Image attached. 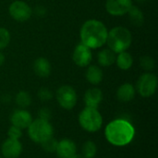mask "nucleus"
Wrapping results in <instances>:
<instances>
[{
  "instance_id": "f03ea898",
  "label": "nucleus",
  "mask_w": 158,
  "mask_h": 158,
  "mask_svg": "<svg viewBox=\"0 0 158 158\" xmlns=\"http://www.w3.org/2000/svg\"><path fill=\"white\" fill-rule=\"evenodd\" d=\"M108 30L101 20L91 19L86 20L81 27V43L90 49H98L106 43Z\"/></svg>"
},
{
  "instance_id": "9d476101",
  "label": "nucleus",
  "mask_w": 158,
  "mask_h": 158,
  "mask_svg": "<svg viewBox=\"0 0 158 158\" xmlns=\"http://www.w3.org/2000/svg\"><path fill=\"white\" fill-rule=\"evenodd\" d=\"M133 6L132 0H106V12L114 17H121L130 11Z\"/></svg>"
},
{
  "instance_id": "f257e3e1",
  "label": "nucleus",
  "mask_w": 158,
  "mask_h": 158,
  "mask_svg": "<svg viewBox=\"0 0 158 158\" xmlns=\"http://www.w3.org/2000/svg\"><path fill=\"white\" fill-rule=\"evenodd\" d=\"M134 136L135 129L133 125L123 118L110 121L105 128V137L113 146H127L133 141Z\"/></svg>"
},
{
  "instance_id": "aec40b11",
  "label": "nucleus",
  "mask_w": 158,
  "mask_h": 158,
  "mask_svg": "<svg viewBox=\"0 0 158 158\" xmlns=\"http://www.w3.org/2000/svg\"><path fill=\"white\" fill-rule=\"evenodd\" d=\"M129 14V18H130V20L131 22V24H133L134 26H137V27H140L143 24L144 22V16H143V11L135 6H132L130 9V11L128 12Z\"/></svg>"
},
{
  "instance_id": "9b49d317",
  "label": "nucleus",
  "mask_w": 158,
  "mask_h": 158,
  "mask_svg": "<svg viewBox=\"0 0 158 158\" xmlns=\"http://www.w3.org/2000/svg\"><path fill=\"white\" fill-rule=\"evenodd\" d=\"M22 150V143L19 140L6 138L1 145V156L3 158H19Z\"/></svg>"
},
{
  "instance_id": "7c9ffc66",
  "label": "nucleus",
  "mask_w": 158,
  "mask_h": 158,
  "mask_svg": "<svg viewBox=\"0 0 158 158\" xmlns=\"http://www.w3.org/2000/svg\"><path fill=\"white\" fill-rule=\"evenodd\" d=\"M0 158H3L2 157V156H1V154H0Z\"/></svg>"
},
{
  "instance_id": "f3484780",
  "label": "nucleus",
  "mask_w": 158,
  "mask_h": 158,
  "mask_svg": "<svg viewBox=\"0 0 158 158\" xmlns=\"http://www.w3.org/2000/svg\"><path fill=\"white\" fill-rule=\"evenodd\" d=\"M85 78L92 85H98L102 82L104 73L102 69L96 65H89L85 71Z\"/></svg>"
},
{
  "instance_id": "cd10ccee",
  "label": "nucleus",
  "mask_w": 158,
  "mask_h": 158,
  "mask_svg": "<svg viewBox=\"0 0 158 158\" xmlns=\"http://www.w3.org/2000/svg\"><path fill=\"white\" fill-rule=\"evenodd\" d=\"M38 118L44 120L50 121L52 118V112L48 107H43L38 111Z\"/></svg>"
},
{
  "instance_id": "4468645a",
  "label": "nucleus",
  "mask_w": 158,
  "mask_h": 158,
  "mask_svg": "<svg viewBox=\"0 0 158 158\" xmlns=\"http://www.w3.org/2000/svg\"><path fill=\"white\" fill-rule=\"evenodd\" d=\"M103 97L104 95L102 90L97 87H93L89 88L85 92L83 96V102L85 104V106L98 108V106L103 101Z\"/></svg>"
},
{
  "instance_id": "f8f14e48",
  "label": "nucleus",
  "mask_w": 158,
  "mask_h": 158,
  "mask_svg": "<svg viewBox=\"0 0 158 158\" xmlns=\"http://www.w3.org/2000/svg\"><path fill=\"white\" fill-rule=\"evenodd\" d=\"M9 120L11 125L18 127L23 131L30 126V124L33 119H32V116L28 110L23 108H18L11 113L9 117Z\"/></svg>"
},
{
  "instance_id": "a211bd4d",
  "label": "nucleus",
  "mask_w": 158,
  "mask_h": 158,
  "mask_svg": "<svg viewBox=\"0 0 158 158\" xmlns=\"http://www.w3.org/2000/svg\"><path fill=\"white\" fill-rule=\"evenodd\" d=\"M117 54L109 48H105L97 54V62L101 67H111L116 63Z\"/></svg>"
},
{
  "instance_id": "6e6552de",
  "label": "nucleus",
  "mask_w": 158,
  "mask_h": 158,
  "mask_svg": "<svg viewBox=\"0 0 158 158\" xmlns=\"http://www.w3.org/2000/svg\"><path fill=\"white\" fill-rule=\"evenodd\" d=\"M8 13L10 17L18 22H25L32 15L31 7L24 1L15 0L8 6Z\"/></svg>"
},
{
  "instance_id": "dca6fc26",
  "label": "nucleus",
  "mask_w": 158,
  "mask_h": 158,
  "mask_svg": "<svg viewBox=\"0 0 158 158\" xmlns=\"http://www.w3.org/2000/svg\"><path fill=\"white\" fill-rule=\"evenodd\" d=\"M34 73L40 78H47L51 74V64L49 60L44 56L36 58L32 66Z\"/></svg>"
},
{
  "instance_id": "2eb2a0df",
  "label": "nucleus",
  "mask_w": 158,
  "mask_h": 158,
  "mask_svg": "<svg viewBox=\"0 0 158 158\" xmlns=\"http://www.w3.org/2000/svg\"><path fill=\"white\" fill-rule=\"evenodd\" d=\"M116 94H117V98L118 101L123 102V103L131 102L134 99L136 95L135 86L131 83L125 82L118 88Z\"/></svg>"
},
{
  "instance_id": "412c9836",
  "label": "nucleus",
  "mask_w": 158,
  "mask_h": 158,
  "mask_svg": "<svg viewBox=\"0 0 158 158\" xmlns=\"http://www.w3.org/2000/svg\"><path fill=\"white\" fill-rule=\"evenodd\" d=\"M15 103L19 108L26 109L31 104V96L26 91H19L15 96Z\"/></svg>"
},
{
  "instance_id": "c85d7f7f",
  "label": "nucleus",
  "mask_w": 158,
  "mask_h": 158,
  "mask_svg": "<svg viewBox=\"0 0 158 158\" xmlns=\"http://www.w3.org/2000/svg\"><path fill=\"white\" fill-rule=\"evenodd\" d=\"M5 59H6L5 55L0 51V67H2V66L4 65V63H5Z\"/></svg>"
},
{
  "instance_id": "4be33fe9",
  "label": "nucleus",
  "mask_w": 158,
  "mask_h": 158,
  "mask_svg": "<svg viewBox=\"0 0 158 158\" xmlns=\"http://www.w3.org/2000/svg\"><path fill=\"white\" fill-rule=\"evenodd\" d=\"M97 154V145L94 141H86L81 147V156L84 158H94Z\"/></svg>"
},
{
  "instance_id": "a878e982",
  "label": "nucleus",
  "mask_w": 158,
  "mask_h": 158,
  "mask_svg": "<svg viewBox=\"0 0 158 158\" xmlns=\"http://www.w3.org/2000/svg\"><path fill=\"white\" fill-rule=\"evenodd\" d=\"M37 96H38V98L42 102H48V101H50V100L53 99L54 94H53V92L49 88H47V87H42V88H40L38 90Z\"/></svg>"
},
{
  "instance_id": "6ab92c4d",
  "label": "nucleus",
  "mask_w": 158,
  "mask_h": 158,
  "mask_svg": "<svg viewBox=\"0 0 158 158\" xmlns=\"http://www.w3.org/2000/svg\"><path fill=\"white\" fill-rule=\"evenodd\" d=\"M116 64H117V66H118V68L119 69H121V70H128L133 65V57L127 51L120 52V53L117 54Z\"/></svg>"
},
{
  "instance_id": "423d86ee",
  "label": "nucleus",
  "mask_w": 158,
  "mask_h": 158,
  "mask_svg": "<svg viewBox=\"0 0 158 158\" xmlns=\"http://www.w3.org/2000/svg\"><path fill=\"white\" fill-rule=\"evenodd\" d=\"M157 77L151 72L142 74L136 82V92L144 98L153 96L157 89Z\"/></svg>"
},
{
  "instance_id": "39448f33",
  "label": "nucleus",
  "mask_w": 158,
  "mask_h": 158,
  "mask_svg": "<svg viewBox=\"0 0 158 158\" xmlns=\"http://www.w3.org/2000/svg\"><path fill=\"white\" fill-rule=\"evenodd\" d=\"M30 139L35 143H42L45 140L54 136V128L50 121L37 118L33 119L27 128Z\"/></svg>"
},
{
  "instance_id": "20e7f679",
  "label": "nucleus",
  "mask_w": 158,
  "mask_h": 158,
  "mask_svg": "<svg viewBox=\"0 0 158 158\" xmlns=\"http://www.w3.org/2000/svg\"><path fill=\"white\" fill-rule=\"evenodd\" d=\"M78 121L81 128L90 133L98 131L103 126V117L98 108L85 106L79 114Z\"/></svg>"
},
{
  "instance_id": "0eeeda50",
  "label": "nucleus",
  "mask_w": 158,
  "mask_h": 158,
  "mask_svg": "<svg viewBox=\"0 0 158 158\" xmlns=\"http://www.w3.org/2000/svg\"><path fill=\"white\" fill-rule=\"evenodd\" d=\"M56 99L60 107L65 110H71L77 104L78 96L75 89L72 86L62 85L56 90Z\"/></svg>"
},
{
  "instance_id": "c756f323",
  "label": "nucleus",
  "mask_w": 158,
  "mask_h": 158,
  "mask_svg": "<svg viewBox=\"0 0 158 158\" xmlns=\"http://www.w3.org/2000/svg\"><path fill=\"white\" fill-rule=\"evenodd\" d=\"M70 158H84L81 155H79V154H76L75 156H73L72 157H70Z\"/></svg>"
},
{
  "instance_id": "1a4fd4ad",
  "label": "nucleus",
  "mask_w": 158,
  "mask_h": 158,
  "mask_svg": "<svg viewBox=\"0 0 158 158\" xmlns=\"http://www.w3.org/2000/svg\"><path fill=\"white\" fill-rule=\"evenodd\" d=\"M93 59V54L92 49L84 45L83 44L80 43L78 44L72 54V60L74 64L80 68H85L88 67Z\"/></svg>"
},
{
  "instance_id": "5701e85b",
  "label": "nucleus",
  "mask_w": 158,
  "mask_h": 158,
  "mask_svg": "<svg viewBox=\"0 0 158 158\" xmlns=\"http://www.w3.org/2000/svg\"><path fill=\"white\" fill-rule=\"evenodd\" d=\"M57 142L58 141L54 136H52L51 138L45 140L44 142H43L40 144H41V146H42V148H43V150L44 152L49 153V154H53V153L56 152V145H57Z\"/></svg>"
},
{
  "instance_id": "ddd939ff",
  "label": "nucleus",
  "mask_w": 158,
  "mask_h": 158,
  "mask_svg": "<svg viewBox=\"0 0 158 158\" xmlns=\"http://www.w3.org/2000/svg\"><path fill=\"white\" fill-rule=\"evenodd\" d=\"M55 153L58 158H70L77 154V145L72 140L62 139L57 142Z\"/></svg>"
},
{
  "instance_id": "393cba45",
  "label": "nucleus",
  "mask_w": 158,
  "mask_h": 158,
  "mask_svg": "<svg viewBox=\"0 0 158 158\" xmlns=\"http://www.w3.org/2000/svg\"><path fill=\"white\" fill-rule=\"evenodd\" d=\"M10 32L7 29L0 27V51L5 49L10 43Z\"/></svg>"
},
{
  "instance_id": "bb28decb",
  "label": "nucleus",
  "mask_w": 158,
  "mask_h": 158,
  "mask_svg": "<svg viewBox=\"0 0 158 158\" xmlns=\"http://www.w3.org/2000/svg\"><path fill=\"white\" fill-rule=\"evenodd\" d=\"M6 134H7V138L14 139V140H20V138L22 137L23 132H22V130L21 129L11 125L8 128Z\"/></svg>"
},
{
  "instance_id": "2f4dec72",
  "label": "nucleus",
  "mask_w": 158,
  "mask_h": 158,
  "mask_svg": "<svg viewBox=\"0 0 158 158\" xmlns=\"http://www.w3.org/2000/svg\"><path fill=\"white\" fill-rule=\"evenodd\" d=\"M140 1H142V0H140Z\"/></svg>"
},
{
  "instance_id": "b1692460",
  "label": "nucleus",
  "mask_w": 158,
  "mask_h": 158,
  "mask_svg": "<svg viewBox=\"0 0 158 158\" xmlns=\"http://www.w3.org/2000/svg\"><path fill=\"white\" fill-rule=\"evenodd\" d=\"M140 66L142 67L143 69L149 72L155 69L156 62L153 57H151L149 56H141V58H140Z\"/></svg>"
},
{
  "instance_id": "7ed1b4c3",
  "label": "nucleus",
  "mask_w": 158,
  "mask_h": 158,
  "mask_svg": "<svg viewBox=\"0 0 158 158\" xmlns=\"http://www.w3.org/2000/svg\"><path fill=\"white\" fill-rule=\"evenodd\" d=\"M132 43L131 32L123 26H116L108 31L106 44L116 54L127 51Z\"/></svg>"
}]
</instances>
